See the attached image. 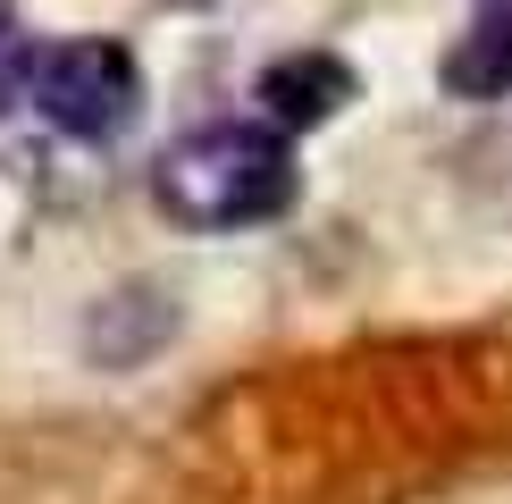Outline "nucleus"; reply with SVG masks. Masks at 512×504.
Here are the masks:
<instances>
[{"label": "nucleus", "mask_w": 512, "mask_h": 504, "mask_svg": "<svg viewBox=\"0 0 512 504\" xmlns=\"http://www.w3.org/2000/svg\"><path fill=\"white\" fill-rule=\"evenodd\" d=\"M445 93L462 101H504L512 93V0H487L445 51Z\"/></svg>", "instance_id": "obj_5"}, {"label": "nucleus", "mask_w": 512, "mask_h": 504, "mask_svg": "<svg viewBox=\"0 0 512 504\" xmlns=\"http://www.w3.org/2000/svg\"><path fill=\"white\" fill-rule=\"evenodd\" d=\"M152 202L177 227H202V236L261 227L294 202V160L269 126H194V135H177L160 152Z\"/></svg>", "instance_id": "obj_1"}, {"label": "nucleus", "mask_w": 512, "mask_h": 504, "mask_svg": "<svg viewBox=\"0 0 512 504\" xmlns=\"http://www.w3.org/2000/svg\"><path fill=\"white\" fill-rule=\"evenodd\" d=\"M168 336H177V303H168L160 286H118V294H101L93 320H84V362L93 370H143Z\"/></svg>", "instance_id": "obj_3"}, {"label": "nucleus", "mask_w": 512, "mask_h": 504, "mask_svg": "<svg viewBox=\"0 0 512 504\" xmlns=\"http://www.w3.org/2000/svg\"><path fill=\"white\" fill-rule=\"evenodd\" d=\"M261 101H269L277 126H319L353 101V68L336 51H286L261 68Z\"/></svg>", "instance_id": "obj_4"}, {"label": "nucleus", "mask_w": 512, "mask_h": 504, "mask_svg": "<svg viewBox=\"0 0 512 504\" xmlns=\"http://www.w3.org/2000/svg\"><path fill=\"white\" fill-rule=\"evenodd\" d=\"M26 68H34V59L17 51V34H9V17H0V110H9V101H17V84H26Z\"/></svg>", "instance_id": "obj_6"}, {"label": "nucleus", "mask_w": 512, "mask_h": 504, "mask_svg": "<svg viewBox=\"0 0 512 504\" xmlns=\"http://www.w3.org/2000/svg\"><path fill=\"white\" fill-rule=\"evenodd\" d=\"M26 93H34V118L59 126L76 143H101L135 118L143 101V68L126 42H101V34H68L26 68Z\"/></svg>", "instance_id": "obj_2"}]
</instances>
